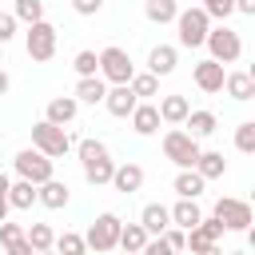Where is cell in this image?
<instances>
[{"label": "cell", "instance_id": "obj_28", "mask_svg": "<svg viewBox=\"0 0 255 255\" xmlns=\"http://www.w3.org/2000/svg\"><path fill=\"white\" fill-rule=\"evenodd\" d=\"M24 239H28V247H32V251H52L56 231H52L48 223H28V227H24Z\"/></svg>", "mask_w": 255, "mask_h": 255}, {"label": "cell", "instance_id": "obj_40", "mask_svg": "<svg viewBox=\"0 0 255 255\" xmlns=\"http://www.w3.org/2000/svg\"><path fill=\"white\" fill-rule=\"evenodd\" d=\"M104 8V0H72V12L76 16H96Z\"/></svg>", "mask_w": 255, "mask_h": 255}, {"label": "cell", "instance_id": "obj_3", "mask_svg": "<svg viewBox=\"0 0 255 255\" xmlns=\"http://www.w3.org/2000/svg\"><path fill=\"white\" fill-rule=\"evenodd\" d=\"M171 24H175V36H179V44H183V48H203V40H207V28H211V20H207V12H203L199 4H191V8H179Z\"/></svg>", "mask_w": 255, "mask_h": 255}, {"label": "cell", "instance_id": "obj_12", "mask_svg": "<svg viewBox=\"0 0 255 255\" xmlns=\"http://www.w3.org/2000/svg\"><path fill=\"white\" fill-rule=\"evenodd\" d=\"M135 104H139V100H135V92H131L128 84H108V96H104V108H108V112H112L116 120H128Z\"/></svg>", "mask_w": 255, "mask_h": 255}, {"label": "cell", "instance_id": "obj_48", "mask_svg": "<svg viewBox=\"0 0 255 255\" xmlns=\"http://www.w3.org/2000/svg\"><path fill=\"white\" fill-rule=\"evenodd\" d=\"M36 255H56V251H36Z\"/></svg>", "mask_w": 255, "mask_h": 255}, {"label": "cell", "instance_id": "obj_11", "mask_svg": "<svg viewBox=\"0 0 255 255\" xmlns=\"http://www.w3.org/2000/svg\"><path fill=\"white\" fill-rule=\"evenodd\" d=\"M223 64H215L211 56L207 60H199L195 68H191V80H195V88L199 92H207V96H215V92H223Z\"/></svg>", "mask_w": 255, "mask_h": 255}, {"label": "cell", "instance_id": "obj_4", "mask_svg": "<svg viewBox=\"0 0 255 255\" xmlns=\"http://www.w3.org/2000/svg\"><path fill=\"white\" fill-rule=\"evenodd\" d=\"M203 48L211 52V60H215V64H235V60L243 56V40H239V32H235V28H227V24H211V28H207Z\"/></svg>", "mask_w": 255, "mask_h": 255}, {"label": "cell", "instance_id": "obj_8", "mask_svg": "<svg viewBox=\"0 0 255 255\" xmlns=\"http://www.w3.org/2000/svg\"><path fill=\"white\" fill-rule=\"evenodd\" d=\"M100 56V80L104 84H128L131 76H135V64H131V56L120 48V44H108L104 52H96Z\"/></svg>", "mask_w": 255, "mask_h": 255}, {"label": "cell", "instance_id": "obj_43", "mask_svg": "<svg viewBox=\"0 0 255 255\" xmlns=\"http://www.w3.org/2000/svg\"><path fill=\"white\" fill-rule=\"evenodd\" d=\"M8 211H12V207H8V195H0V223L8 219Z\"/></svg>", "mask_w": 255, "mask_h": 255}, {"label": "cell", "instance_id": "obj_16", "mask_svg": "<svg viewBox=\"0 0 255 255\" xmlns=\"http://www.w3.org/2000/svg\"><path fill=\"white\" fill-rule=\"evenodd\" d=\"M179 128H183L187 135H195V139H207V135L219 128V120H215V112H207V108H191Z\"/></svg>", "mask_w": 255, "mask_h": 255}, {"label": "cell", "instance_id": "obj_21", "mask_svg": "<svg viewBox=\"0 0 255 255\" xmlns=\"http://www.w3.org/2000/svg\"><path fill=\"white\" fill-rule=\"evenodd\" d=\"M203 187H207V179H203L195 167H179V175H175V183H171V191H175L179 199H199Z\"/></svg>", "mask_w": 255, "mask_h": 255}, {"label": "cell", "instance_id": "obj_20", "mask_svg": "<svg viewBox=\"0 0 255 255\" xmlns=\"http://www.w3.org/2000/svg\"><path fill=\"white\" fill-rule=\"evenodd\" d=\"M76 112H80L76 96H56V100H48L44 120H48V124H56V128H64V124H72V120H76Z\"/></svg>", "mask_w": 255, "mask_h": 255}, {"label": "cell", "instance_id": "obj_15", "mask_svg": "<svg viewBox=\"0 0 255 255\" xmlns=\"http://www.w3.org/2000/svg\"><path fill=\"white\" fill-rule=\"evenodd\" d=\"M68 199H72V191H68V183H60L56 175H52V179H44V183L36 187V203H44L48 211H60V207H68Z\"/></svg>", "mask_w": 255, "mask_h": 255}, {"label": "cell", "instance_id": "obj_24", "mask_svg": "<svg viewBox=\"0 0 255 255\" xmlns=\"http://www.w3.org/2000/svg\"><path fill=\"white\" fill-rule=\"evenodd\" d=\"M167 215H171V227H183V231H191V227L203 219V211H199L195 199H179L175 207H167Z\"/></svg>", "mask_w": 255, "mask_h": 255}, {"label": "cell", "instance_id": "obj_2", "mask_svg": "<svg viewBox=\"0 0 255 255\" xmlns=\"http://www.w3.org/2000/svg\"><path fill=\"white\" fill-rule=\"evenodd\" d=\"M120 227H124V219H120L116 211H100V215L92 219L88 235H84L88 251H96V255H108V251H116V247H120Z\"/></svg>", "mask_w": 255, "mask_h": 255}, {"label": "cell", "instance_id": "obj_19", "mask_svg": "<svg viewBox=\"0 0 255 255\" xmlns=\"http://www.w3.org/2000/svg\"><path fill=\"white\" fill-rule=\"evenodd\" d=\"M155 112H159V120H163V124H171V128H179V124L187 120V112H191V104H187V96H159V104H155Z\"/></svg>", "mask_w": 255, "mask_h": 255}, {"label": "cell", "instance_id": "obj_27", "mask_svg": "<svg viewBox=\"0 0 255 255\" xmlns=\"http://www.w3.org/2000/svg\"><path fill=\"white\" fill-rule=\"evenodd\" d=\"M179 12V0H143V16L151 24H171Z\"/></svg>", "mask_w": 255, "mask_h": 255}, {"label": "cell", "instance_id": "obj_7", "mask_svg": "<svg viewBox=\"0 0 255 255\" xmlns=\"http://www.w3.org/2000/svg\"><path fill=\"white\" fill-rule=\"evenodd\" d=\"M199 139L195 135H187L183 128H167L163 131V155L175 163V167H195V159H199Z\"/></svg>", "mask_w": 255, "mask_h": 255}, {"label": "cell", "instance_id": "obj_36", "mask_svg": "<svg viewBox=\"0 0 255 255\" xmlns=\"http://www.w3.org/2000/svg\"><path fill=\"white\" fill-rule=\"evenodd\" d=\"M24 239V223H0V247H12V243H20Z\"/></svg>", "mask_w": 255, "mask_h": 255}, {"label": "cell", "instance_id": "obj_18", "mask_svg": "<svg viewBox=\"0 0 255 255\" xmlns=\"http://www.w3.org/2000/svg\"><path fill=\"white\" fill-rule=\"evenodd\" d=\"M223 92H227L231 100L247 104V100H255V76H251V72H227V76H223Z\"/></svg>", "mask_w": 255, "mask_h": 255}, {"label": "cell", "instance_id": "obj_45", "mask_svg": "<svg viewBox=\"0 0 255 255\" xmlns=\"http://www.w3.org/2000/svg\"><path fill=\"white\" fill-rule=\"evenodd\" d=\"M191 255H223V251H219V243H215V247H203V251H191Z\"/></svg>", "mask_w": 255, "mask_h": 255}, {"label": "cell", "instance_id": "obj_41", "mask_svg": "<svg viewBox=\"0 0 255 255\" xmlns=\"http://www.w3.org/2000/svg\"><path fill=\"white\" fill-rule=\"evenodd\" d=\"M4 255H36V251L28 247V239H20V243H12V247H4Z\"/></svg>", "mask_w": 255, "mask_h": 255}, {"label": "cell", "instance_id": "obj_14", "mask_svg": "<svg viewBox=\"0 0 255 255\" xmlns=\"http://www.w3.org/2000/svg\"><path fill=\"white\" fill-rule=\"evenodd\" d=\"M108 183H112L120 195H131V191H139V187H143V167H139V163H116Z\"/></svg>", "mask_w": 255, "mask_h": 255}, {"label": "cell", "instance_id": "obj_46", "mask_svg": "<svg viewBox=\"0 0 255 255\" xmlns=\"http://www.w3.org/2000/svg\"><path fill=\"white\" fill-rule=\"evenodd\" d=\"M8 183H12V179H8L4 171H0V195H8Z\"/></svg>", "mask_w": 255, "mask_h": 255}, {"label": "cell", "instance_id": "obj_23", "mask_svg": "<svg viewBox=\"0 0 255 255\" xmlns=\"http://www.w3.org/2000/svg\"><path fill=\"white\" fill-rule=\"evenodd\" d=\"M139 227H143L147 235H163V231L171 227V215H167V207H163V203H147V207L139 211Z\"/></svg>", "mask_w": 255, "mask_h": 255}, {"label": "cell", "instance_id": "obj_42", "mask_svg": "<svg viewBox=\"0 0 255 255\" xmlns=\"http://www.w3.org/2000/svg\"><path fill=\"white\" fill-rule=\"evenodd\" d=\"M235 4V12H243V16H255V0H231Z\"/></svg>", "mask_w": 255, "mask_h": 255}, {"label": "cell", "instance_id": "obj_10", "mask_svg": "<svg viewBox=\"0 0 255 255\" xmlns=\"http://www.w3.org/2000/svg\"><path fill=\"white\" fill-rule=\"evenodd\" d=\"M52 163L56 159H48L44 151H36V147H24V151H16V159H12V167H16V179H28V183H44V179H52Z\"/></svg>", "mask_w": 255, "mask_h": 255}, {"label": "cell", "instance_id": "obj_26", "mask_svg": "<svg viewBox=\"0 0 255 255\" xmlns=\"http://www.w3.org/2000/svg\"><path fill=\"white\" fill-rule=\"evenodd\" d=\"M195 171H199L203 179H219V175H227V159H223V151H199Z\"/></svg>", "mask_w": 255, "mask_h": 255}, {"label": "cell", "instance_id": "obj_13", "mask_svg": "<svg viewBox=\"0 0 255 255\" xmlns=\"http://www.w3.org/2000/svg\"><path fill=\"white\" fill-rule=\"evenodd\" d=\"M128 120H131V131H135V135H155V131H159V124H163L151 100H139V104L131 108V116H128Z\"/></svg>", "mask_w": 255, "mask_h": 255}, {"label": "cell", "instance_id": "obj_9", "mask_svg": "<svg viewBox=\"0 0 255 255\" xmlns=\"http://www.w3.org/2000/svg\"><path fill=\"white\" fill-rule=\"evenodd\" d=\"M211 215L223 223V231H251V203L247 199H235V195H219L215 199V207H211Z\"/></svg>", "mask_w": 255, "mask_h": 255}, {"label": "cell", "instance_id": "obj_1", "mask_svg": "<svg viewBox=\"0 0 255 255\" xmlns=\"http://www.w3.org/2000/svg\"><path fill=\"white\" fill-rule=\"evenodd\" d=\"M76 155H80L84 179H88L92 187H104V183L112 179L116 159H112V151H108V143H104V139H80V143H76Z\"/></svg>", "mask_w": 255, "mask_h": 255}, {"label": "cell", "instance_id": "obj_29", "mask_svg": "<svg viewBox=\"0 0 255 255\" xmlns=\"http://www.w3.org/2000/svg\"><path fill=\"white\" fill-rule=\"evenodd\" d=\"M52 251L56 255H88V243H84L80 231H64V235L52 239Z\"/></svg>", "mask_w": 255, "mask_h": 255}, {"label": "cell", "instance_id": "obj_47", "mask_svg": "<svg viewBox=\"0 0 255 255\" xmlns=\"http://www.w3.org/2000/svg\"><path fill=\"white\" fill-rule=\"evenodd\" d=\"M223 255H247V251H223Z\"/></svg>", "mask_w": 255, "mask_h": 255}, {"label": "cell", "instance_id": "obj_25", "mask_svg": "<svg viewBox=\"0 0 255 255\" xmlns=\"http://www.w3.org/2000/svg\"><path fill=\"white\" fill-rule=\"evenodd\" d=\"M32 203H36V183H28V179H12V183H8V207L28 211Z\"/></svg>", "mask_w": 255, "mask_h": 255}, {"label": "cell", "instance_id": "obj_34", "mask_svg": "<svg viewBox=\"0 0 255 255\" xmlns=\"http://www.w3.org/2000/svg\"><path fill=\"white\" fill-rule=\"evenodd\" d=\"M235 147H239L243 155L255 151V120H243V124L235 128Z\"/></svg>", "mask_w": 255, "mask_h": 255}, {"label": "cell", "instance_id": "obj_17", "mask_svg": "<svg viewBox=\"0 0 255 255\" xmlns=\"http://www.w3.org/2000/svg\"><path fill=\"white\" fill-rule=\"evenodd\" d=\"M175 64H179V52H175L171 44H155V48L147 52V72H151V76H171Z\"/></svg>", "mask_w": 255, "mask_h": 255}, {"label": "cell", "instance_id": "obj_5", "mask_svg": "<svg viewBox=\"0 0 255 255\" xmlns=\"http://www.w3.org/2000/svg\"><path fill=\"white\" fill-rule=\"evenodd\" d=\"M56 40H60L56 24H48V20H36V24H28V32H24V52H28V60H36V64H48V60L56 56Z\"/></svg>", "mask_w": 255, "mask_h": 255}, {"label": "cell", "instance_id": "obj_30", "mask_svg": "<svg viewBox=\"0 0 255 255\" xmlns=\"http://www.w3.org/2000/svg\"><path fill=\"white\" fill-rule=\"evenodd\" d=\"M128 88L135 92V100H151V96L159 92V76H151V72H135V76L128 80Z\"/></svg>", "mask_w": 255, "mask_h": 255}, {"label": "cell", "instance_id": "obj_32", "mask_svg": "<svg viewBox=\"0 0 255 255\" xmlns=\"http://www.w3.org/2000/svg\"><path fill=\"white\" fill-rule=\"evenodd\" d=\"M12 16H16V24H36V20H44V0H16Z\"/></svg>", "mask_w": 255, "mask_h": 255}, {"label": "cell", "instance_id": "obj_6", "mask_svg": "<svg viewBox=\"0 0 255 255\" xmlns=\"http://www.w3.org/2000/svg\"><path fill=\"white\" fill-rule=\"evenodd\" d=\"M32 147L44 151L48 159H64L72 151V135L64 128H56V124H48V120H36L32 124Z\"/></svg>", "mask_w": 255, "mask_h": 255}, {"label": "cell", "instance_id": "obj_35", "mask_svg": "<svg viewBox=\"0 0 255 255\" xmlns=\"http://www.w3.org/2000/svg\"><path fill=\"white\" fill-rule=\"evenodd\" d=\"M199 8L207 12V20H219V24H227V16L235 12L231 0H199Z\"/></svg>", "mask_w": 255, "mask_h": 255}, {"label": "cell", "instance_id": "obj_39", "mask_svg": "<svg viewBox=\"0 0 255 255\" xmlns=\"http://www.w3.org/2000/svg\"><path fill=\"white\" fill-rule=\"evenodd\" d=\"M16 36V16L12 12H0V44H8Z\"/></svg>", "mask_w": 255, "mask_h": 255}, {"label": "cell", "instance_id": "obj_38", "mask_svg": "<svg viewBox=\"0 0 255 255\" xmlns=\"http://www.w3.org/2000/svg\"><path fill=\"white\" fill-rule=\"evenodd\" d=\"M163 243H167V247L179 255V251L187 247V235H183V227H167V231H163Z\"/></svg>", "mask_w": 255, "mask_h": 255}, {"label": "cell", "instance_id": "obj_33", "mask_svg": "<svg viewBox=\"0 0 255 255\" xmlns=\"http://www.w3.org/2000/svg\"><path fill=\"white\" fill-rule=\"evenodd\" d=\"M72 68H76V76H100V56L92 48H84V52H76Z\"/></svg>", "mask_w": 255, "mask_h": 255}, {"label": "cell", "instance_id": "obj_49", "mask_svg": "<svg viewBox=\"0 0 255 255\" xmlns=\"http://www.w3.org/2000/svg\"><path fill=\"white\" fill-rule=\"evenodd\" d=\"M124 255H139V251H124Z\"/></svg>", "mask_w": 255, "mask_h": 255}, {"label": "cell", "instance_id": "obj_22", "mask_svg": "<svg viewBox=\"0 0 255 255\" xmlns=\"http://www.w3.org/2000/svg\"><path fill=\"white\" fill-rule=\"evenodd\" d=\"M76 104H104V96H108V84L100 80V76H80V84H76Z\"/></svg>", "mask_w": 255, "mask_h": 255}, {"label": "cell", "instance_id": "obj_37", "mask_svg": "<svg viewBox=\"0 0 255 255\" xmlns=\"http://www.w3.org/2000/svg\"><path fill=\"white\" fill-rule=\"evenodd\" d=\"M139 255H175V251L163 243V235H147V243L139 247Z\"/></svg>", "mask_w": 255, "mask_h": 255}, {"label": "cell", "instance_id": "obj_31", "mask_svg": "<svg viewBox=\"0 0 255 255\" xmlns=\"http://www.w3.org/2000/svg\"><path fill=\"white\" fill-rule=\"evenodd\" d=\"M143 243H147V231L139 223H124L120 227V251H139Z\"/></svg>", "mask_w": 255, "mask_h": 255}, {"label": "cell", "instance_id": "obj_44", "mask_svg": "<svg viewBox=\"0 0 255 255\" xmlns=\"http://www.w3.org/2000/svg\"><path fill=\"white\" fill-rule=\"evenodd\" d=\"M8 88H12V80H8V72H4V68H0V96H4V92H8Z\"/></svg>", "mask_w": 255, "mask_h": 255}]
</instances>
